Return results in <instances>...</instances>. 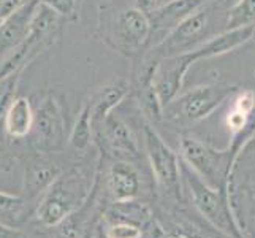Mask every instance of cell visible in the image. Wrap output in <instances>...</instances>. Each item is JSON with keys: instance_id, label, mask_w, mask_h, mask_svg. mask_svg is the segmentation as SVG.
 Masks as SVG:
<instances>
[{"instance_id": "1f68e13d", "label": "cell", "mask_w": 255, "mask_h": 238, "mask_svg": "<svg viewBox=\"0 0 255 238\" xmlns=\"http://www.w3.org/2000/svg\"><path fill=\"white\" fill-rule=\"evenodd\" d=\"M81 238H92V235L91 234H86L84 237H81Z\"/></svg>"}, {"instance_id": "52a82bcc", "label": "cell", "mask_w": 255, "mask_h": 238, "mask_svg": "<svg viewBox=\"0 0 255 238\" xmlns=\"http://www.w3.org/2000/svg\"><path fill=\"white\" fill-rule=\"evenodd\" d=\"M193 64L195 60L192 59L190 52H184L179 56L165 57L157 65L152 76V86L163 110L182 92L184 79Z\"/></svg>"}, {"instance_id": "9a60e30c", "label": "cell", "mask_w": 255, "mask_h": 238, "mask_svg": "<svg viewBox=\"0 0 255 238\" xmlns=\"http://www.w3.org/2000/svg\"><path fill=\"white\" fill-rule=\"evenodd\" d=\"M59 178L57 167L45 157H33L25 165L24 188L29 196L40 194Z\"/></svg>"}, {"instance_id": "4dcf8cb0", "label": "cell", "mask_w": 255, "mask_h": 238, "mask_svg": "<svg viewBox=\"0 0 255 238\" xmlns=\"http://www.w3.org/2000/svg\"><path fill=\"white\" fill-rule=\"evenodd\" d=\"M165 238H187V237H184V235H166Z\"/></svg>"}, {"instance_id": "2e32d148", "label": "cell", "mask_w": 255, "mask_h": 238, "mask_svg": "<svg viewBox=\"0 0 255 238\" xmlns=\"http://www.w3.org/2000/svg\"><path fill=\"white\" fill-rule=\"evenodd\" d=\"M110 184L114 199L118 202H127L138 194V173L127 162H116L110 170Z\"/></svg>"}, {"instance_id": "5b68a950", "label": "cell", "mask_w": 255, "mask_h": 238, "mask_svg": "<svg viewBox=\"0 0 255 238\" xmlns=\"http://www.w3.org/2000/svg\"><path fill=\"white\" fill-rule=\"evenodd\" d=\"M37 145L41 151H56L64 145L65 135V118L62 105L54 95L43 97L35 110L33 119Z\"/></svg>"}, {"instance_id": "d4e9b609", "label": "cell", "mask_w": 255, "mask_h": 238, "mask_svg": "<svg viewBox=\"0 0 255 238\" xmlns=\"http://www.w3.org/2000/svg\"><path fill=\"white\" fill-rule=\"evenodd\" d=\"M2 124H3V119L0 121V169L2 170H10L13 167V159L8 153V148H6V142H5V135L2 130Z\"/></svg>"}, {"instance_id": "ac0fdd59", "label": "cell", "mask_w": 255, "mask_h": 238, "mask_svg": "<svg viewBox=\"0 0 255 238\" xmlns=\"http://www.w3.org/2000/svg\"><path fill=\"white\" fill-rule=\"evenodd\" d=\"M127 94H128V83L122 81V79L105 86L100 91V94L97 95L95 103L92 107V119L103 122L111 114V111L126 99Z\"/></svg>"}, {"instance_id": "7402d4cb", "label": "cell", "mask_w": 255, "mask_h": 238, "mask_svg": "<svg viewBox=\"0 0 255 238\" xmlns=\"http://www.w3.org/2000/svg\"><path fill=\"white\" fill-rule=\"evenodd\" d=\"M107 237L108 238H139L141 237V231H139L136 226L124 223V224L111 226L107 231Z\"/></svg>"}, {"instance_id": "277c9868", "label": "cell", "mask_w": 255, "mask_h": 238, "mask_svg": "<svg viewBox=\"0 0 255 238\" xmlns=\"http://www.w3.org/2000/svg\"><path fill=\"white\" fill-rule=\"evenodd\" d=\"M209 27V11L206 8H198L189 17H186L179 25H176L173 30L162 40L159 45L152 49L159 57H173L184 52L195 49L200 37Z\"/></svg>"}, {"instance_id": "d6986e66", "label": "cell", "mask_w": 255, "mask_h": 238, "mask_svg": "<svg viewBox=\"0 0 255 238\" xmlns=\"http://www.w3.org/2000/svg\"><path fill=\"white\" fill-rule=\"evenodd\" d=\"M92 107L89 103H86L81 108L80 114L75 121V126L72 129V134H70V145L75 149H86L91 145L92 140Z\"/></svg>"}, {"instance_id": "603a6c76", "label": "cell", "mask_w": 255, "mask_h": 238, "mask_svg": "<svg viewBox=\"0 0 255 238\" xmlns=\"http://www.w3.org/2000/svg\"><path fill=\"white\" fill-rule=\"evenodd\" d=\"M255 108V92L248 89V91H243L238 94V97L235 99V103H233V110L236 111H241L244 114H249L254 111Z\"/></svg>"}, {"instance_id": "7a4b0ae2", "label": "cell", "mask_w": 255, "mask_h": 238, "mask_svg": "<svg viewBox=\"0 0 255 238\" xmlns=\"http://www.w3.org/2000/svg\"><path fill=\"white\" fill-rule=\"evenodd\" d=\"M84 191L83 178L76 173H68L51 184L46 197L41 200L37 210V218L41 224L48 227L59 226L72 213L75 204L81 200Z\"/></svg>"}, {"instance_id": "44dd1931", "label": "cell", "mask_w": 255, "mask_h": 238, "mask_svg": "<svg viewBox=\"0 0 255 238\" xmlns=\"http://www.w3.org/2000/svg\"><path fill=\"white\" fill-rule=\"evenodd\" d=\"M40 2L52 8L62 17H75L80 6V0H40Z\"/></svg>"}, {"instance_id": "f1b7e54d", "label": "cell", "mask_w": 255, "mask_h": 238, "mask_svg": "<svg viewBox=\"0 0 255 238\" xmlns=\"http://www.w3.org/2000/svg\"><path fill=\"white\" fill-rule=\"evenodd\" d=\"M135 6H138L139 10H143L146 13H151L157 6H160V0H136Z\"/></svg>"}, {"instance_id": "d6a6232c", "label": "cell", "mask_w": 255, "mask_h": 238, "mask_svg": "<svg viewBox=\"0 0 255 238\" xmlns=\"http://www.w3.org/2000/svg\"><path fill=\"white\" fill-rule=\"evenodd\" d=\"M254 40H255V27H254Z\"/></svg>"}, {"instance_id": "f546056e", "label": "cell", "mask_w": 255, "mask_h": 238, "mask_svg": "<svg viewBox=\"0 0 255 238\" xmlns=\"http://www.w3.org/2000/svg\"><path fill=\"white\" fill-rule=\"evenodd\" d=\"M92 238H108V237H107V235H103V234H102V231L99 229V231H97V232L94 234V237H92Z\"/></svg>"}, {"instance_id": "836d02e7", "label": "cell", "mask_w": 255, "mask_h": 238, "mask_svg": "<svg viewBox=\"0 0 255 238\" xmlns=\"http://www.w3.org/2000/svg\"><path fill=\"white\" fill-rule=\"evenodd\" d=\"M103 2H110V0H103Z\"/></svg>"}, {"instance_id": "83f0119b", "label": "cell", "mask_w": 255, "mask_h": 238, "mask_svg": "<svg viewBox=\"0 0 255 238\" xmlns=\"http://www.w3.org/2000/svg\"><path fill=\"white\" fill-rule=\"evenodd\" d=\"M0 238H27L21 231L13 227H8L3 223H0Z\"/></svg>"}, {"instance_id": "7c38bea8", "label": "cell", "mask_w": 255, "mask_h": 238, "mask_svg": "<svg viewBox=\"0 0 255 238\" xmlns=\"http://www.w3.org/2000/svg\"><path fill=\"white\" fill-rule=\"evenodd\" d=\"M38 0H32L19 11L11 14L8 19L0 24V52L14 49L24 38L29 35L30 27V17L37 6Z\"/></svg>"}, {"instance_id": "cb8c5ba5", "label": "cell", "mask_w": 255, "mask_h": 238, "mask_svg": "<svg viewBox=\"0 0 255 238\" xmlns=\"http://www.w3.org/2000/svg\"><path fill=\"white\" fill-rule=\"evenodd\" d=\"M32 0H0V24H3L8 17L19 11Z\"/></svg>"}, {"instance_id": "5bb4252c", "label": "cell", "mask_w": 255, "mask_h": 238, "mask_svg": "<svg viewBox=\"0 0 255 238\" xmlns=\"http://www.w3.org/2000/svg\"><path fill=\"white\" fill-rule=\"evenodd\" d=\"M103 135L107 138V143L111 146L113 151L124 154L128 157L138 156V142L133 132L124 121L116 118L114 114L103 121Z\"/></svg>"}, {"instance_id": "30bf717a", "label": "cell", "mask_w": 255, "mask_h": 238, "mask_svg": "<svg viewBox=\"0 0 255 238\" xmlns=\"http://www.w3.org/2000/svg\"><path fill=\"white\" fill-rule=\"evenodd\" d=\"M254 27L255 25H244V27L227 29L225 32L203 41L200 46L189 52L195 62L201 59H211V57L227 54V52L243 46L244 43L254 40Z\"/></svg>"}, {"instance_id": "8992f818", "label": "cell", "mask_w": 255, "mask_h": 238, "mask_svg": "<svg viewBox=\"0 0 255 238\" xmlns=\"http://www.w3.org/2000/svg\"><path fill=\"white\" fill-rule=\"evenodd\" d=\"M144 146L155 180L171 192L179 191L181 164L173 149L149 126L144 127Z\"/></svg>"}, {"instance_id": "6da1fadb", "label": "cell", "mask_w": 255, "mask_h": 238, "mask_svg": "<svg viewBox=\"0 0 255 238\" xmlns=\"http://www.w3.org/2000/svg\"><path fill=\"white\" fill-rule=\"evenodd\" d=\"M233 92L235 87L228 84H203L192 87L176 97L163 110V114L176 122L193 124L208 118Z\"/></svg>"}, {"instance_id": "3957f363", "label": "cell", "mask_w": 255, "mask_h": 238, "mask_svg": "<svg viewBox=\"0 0 255 238\" xmlns=\"http://www.w3.org/2000/svg\"><path fill=\"white\" fill-rule=\"evenodd\" d=\"M152 24L149 14L138 6H128L116 14L113 22L111 38L114 40V48L121 52H135L146 45L151 37Z\"/></svg>"}, {"instance_id": "4316f807", "label": "cell", "mask_w": 255, "mask_h": 238, "mask_svg": "<svg viewBox=\"0 0 255 238\" xmlns=\"http://www.w3.org/2000/svg\"><path fill=\"white\" fill-rule=\"evenodd\" d=\"M19 205H21V199L10 196V194L0 192V213H2V211H10Z\"/></svg>"}, {"instance_id": "9c48e42d", "label": "cell", "mask_w": 255, "mask_h": 238, "mask_svg": "<svg viewBox=\"0 0 255 238\" xmlns=\"http://www.w3.org/2000/svg\"><path fill=\"white\" fill-rule=\"evenodd\" d=\"M181 154L193 170L209 184L211 188L217 186L222 173V154L209 149L195 138L181 140Z\"/></svg>"}, {"instance_id": "ba28073f", "label": "cell", "mask_w": 255, "mask_h": 238, "mask_svg": "<svg viewBox=\"0 0 255 238\" xmlns=\"http://www.w3.org/2000/svg\"><path fill=\"white\" fill-rule=\"evenodd\" d=\"M181 172L184 173V178L189 183L193 202H195V205L198 207L201 213L219 229H222V231L232 235H236L230 215H228L227 207L224 204V200L221 199V194L217 192V189L211 188L206 181H201L186 165H181Z\"/></svg>"}, {"instance_id": "ffe728a7", "label": "cell", "mask_w": 255, "mask_h": 238, "mask_svg": "<svg viewBox=\"0 0 255 238\" xmlns=\"http://www.w3.org/2000/svg\"><path fill=\"white\" fill-rule=\"evenodd\" d=\"M228 29L255 25V0H236L227 14Z\"/></svg>"}, {"instance_id": "4fadbf2b", "label": "cell", "mask_w": 255, "mask_h": 238, "mask_svg": "<svg viewBox=\"0 0 255 238\" xmlns=\"http://www.w3.org/2000/svg\"><path fill=\"white\" fill-rule=\"evenodd\" d=\"M33 119L35 110L32 108L30 100L27 97H14L3 116L5 134L13 138L29 135L33 129Z\"/></svg>"}, {"instance_id": "8fae6325", "label": "cell", "mask_w": 255, "mask_h": 238, "mask_svg": "<svg viewBox=\"0 0 255 238\" xmlns=\"http://www.w3.org/2000/svg\"><path fill=\"white\" fill-rule=\"evenodd\" d=\"M205 3V0H170L160 6H157L149 14L152 24V30H173L193 11H197Z\"/></svg>"}, {"instance_id": "e0dca14e", "label": "cell", "mask_w": 255, "mask_h": 238, "mask_svg": "<svg viewBox=\"0 0 255 238\" xmlns=\"http://www.w3.org/2000/svg\"><path fill=\"white\" fill-rule=\"evenodd\" d=\"M62 19L64 17L57 11H54L52 8H49L45 3H41L38 0V3L35 6L32 17H30L29 35L38 41L49 43L52 40V37L56 35Z\"/></svg>"}, {"instance_id": "484cf974", "label": "cell", "mask_w": 255, "mask_h": 238, "mask_svg": "<svg viewBox=\"0 0 255 238\" xmlns=\"http://www.w3.org/2000/svg\"><path fill=\"white\" fill-rule=\"evenodd\" d=\"M248 114H244L241 111H236V110H232L230 114H228L227 118V124L228 127H232V130L235 132H240L243 130L246 126H248Z\"/></svg>"}]
</instances>
